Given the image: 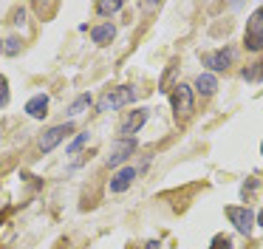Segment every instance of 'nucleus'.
I'll use <instances>...</instances> for the list:
<instances>
[{
  "mask_svg": "<svg viewBox=\"0 0 263 249\" xmlns=\"http://www.w3.org/2000/svg\"><path fill=\"white\" fill-rule=\"evenodd\" d=\"M133 150H136V139H116V145L110 147L105 164H108V167H116V164L127 162V158L133 156Z\"/></svg>",
  "mask_w": 263,
  "mask_h": 249,
  "instance_id": "5",
  "label": "nucleus"
},
{
  "mask_svg": "<svg viewBox=\"0 0 263 249\" xmlns=\"http://www.w3.org/2000/svg\"><path fill=\"white\" fill-rule=\"evenodd\" d=\"M227 218L235 224V229L249 235L252 226H255V212L249 207H227Z\"/></svg>",
  "mask_w": 263,
  "mask_h": 249,
  "instance_id": "4",
  "label": "nucleus"
},
{
  "mask_svg": "<svg viewBox=\"0 0 263 249\" xmlns=\"http://www.w3.org/2000/svg\"><path fill=\"white\" fill-rule=\"evenodd\" d=\"M133 99H136V91L127 88V85H122V88H110L108 94L97 102V111H116V108H122V105H130Z\"/></svg>",
  "mask_w": 263,
  "mask_h": 249,
  "instance_id": "1",
  "label": "nucleus"
},
{
  "mask_svg": "<svg viewBox=\"0 0 263 249\" xmlns=\"http://www.w3.org/2000/svg\"><path fill=\"white\" fill-rule=\"evenodd\" d=\"M210 249H232V241H229L227 235H215L210 243Z\"/></svg>",
  "mask_w": 263,
  "mask_h": 249,
  "instance_id": "16",
  "label": "nucleus"
},
{
  "mask_svg": "<svg viewBox=\"0 0 263 249\" xmlns=\"http://www.w3.org/2000/svg\"><path fill=\"white\" fill-rule=\"evenodd\" d=\"M195 88H198L201 96H210V94H215L218 79L212 77V74H198V79H195Z\"/></svg>",
  "mask_w": 263,
  "mask_h": 249,
  "instance_id": "11",
  "label": "nucleus"
},
{
  "mask_svg": "<svg viewBox=\"0 0 263 249\" xmlns=\"http://www.w3.org/2000/svg\"><path fill=\"white\" fill-rule=\"evenodd\" d=\"M147 122V111H133V113H127V119L119 124V139H133V133H139V128Z\"/></svg>",
  "mask_w": 263,
  "mask_h": 249,
  "instance_id": "7",
  "label": "nucleus"
},
{
  "mask_svg": "<svg viewBox=\"0 0 263 249\" xmlns=\"http://www.w3.org/2000/svg\"><path fill=\"white\" fill-rule=\"evenodd\" d=\"M85 108H91V94H80L74 102H71V108H68V116H80Z\"/></svg>",
  "mask_w": 263,
  "mask_h": 249,
  "instance_id": "13",
  "label": "nucleus"
},
{
  "mask_svg": "<svg viewBox=\"0 0 263 249\" xmlns=\"http://www.w3.org/2000/svg\"><path fill=\"white\" fill-rule=\"evenodd\" d=\"M255 190H257V181L252 179V181H249V187H243V195L249 198V195H252V192H255Z\"/></svg>",
  "mask_w": 263,
  "mask_h": 249,
  "instance_id": "20",
  "label": "nucleus"
},
{
  "mask_svg": "<svg viewBox=\"0 0 263 249\" xmlns=\"http://www.w3.org/2000/svg\"><path fill=\"white\" fill-rule=\"evenodd\" d=\"M147 249H159V243H156V241H150V243H147Z\"/></svg>",
  "mask_w": 263,
  "mask_h": 249,
  "instance_id": "22",
  "label": "nucleus"
},
{
  "mask_svg": "<svg viewBox=\"0 0 263 249\" xmlns=\"http://www.w3.org/2000/svg\"><path fill=\"white\" fill-rule=\"evenodd\" d=\"M68 133H71V124H68V122H65V124H54L51 130H46V133H43V139H40V150H43V153H51L54 147H57Z\"/></svg>",
  "mask_w": 263,
  "mask_h": 249,
  "instance_id": "6",
  "label": "nucleus"
},
{
  "mask_svg": "<svg viewBox=\"0 0 263 249\" xmlns=\"http://www.w3.org/2000/svg\"><path fill=\"white\" fill-rule=\"evenodd\" d=\"M133 179H136V167H122L119 173L110 179V192H125L127 187L133 184Z\"/></svg>",
  "mask_w": 263,
  "mask_h": 249,
  "instance_id": "9",
  "label": "nucleus"
},
{
  "mask_svg": "<svg viewBox=\"0 0 263 249\" xmlns=\"http://www.w3.org/2000/svg\"><path fill=\"white\" fill-rule=\"evenodd\" d=\"M260 77H263V60L243 71V79H249V82H255V79H260Z\"/></svg>",
  "mask_w": 263,
  "mask_h": 249,
  "instance_id": "14",
  "label": "nucleus"
},
{
  "mask_svg": "<svg viewBox=\"0 0 263 249\" xmlns=\"http://www.w3.org/2000/svg\"><path fill=\"white\" fill-rule=\"evenodd\" d=\"M114 37H116V28L110 26V23H102V26L93 28V43L97 45H108Z\"/></svg>",
  "mask_w": 263,
  "mask_h": 249,
  "instance_id": "12",
  "label": "nucleus"
},
{
  "mask_svg": "<svg viewBox=\"0 0 263 249\" xmlns=\"http://www.w3.org/2000/svg\"><path fill=\"white\" fill-rule=\"evenodd\" d=\"M257 224L263 226V207H260V212H257Z\"/></svg>",
  "mask_w": 263,
  "mask_h": 249,
  "instance_id": "21",
  "label": "nucleus"
},
{
  "mask_svg": "<svg viewBox=\"0 0 263 249\" xmlns=\"http://www.w3.org/2000/svg\"><path fill=\"white\" fill-rule=\"evenodd\" d=\"M246 48L249 51H260L263 48V6H257L252 11L249 23H246Z\"/></svg>",
  "mask_w": 263,
  "mask_h": 249,
  "instance_id": "2",
  "label": "nucleus"
},
{
  "mask_svg": "<svg viewBox=\"0 0 263 249\" xmlns=\"http://www.w3.org/2000/svg\"><path fill=\"white\" fill-rule=\"evenodd\" d=\"M3 105H9V82H6V77H0V108Z\"/></svg>",
  "mask_w": 263,
  "mask_h": 249,
  "instance_id": "19",
  "label": "nucleus"
},
{
  "mask_svg": "<svg viewBox=\"0 0 263 249\" xmlns=\"http://www.w3.org/2000/svg\"><path fill=\"white\" fill-rule=\"evenodd\" d=\"M85 141H88V133H80V136H77V139L68 145V153H71V156H74V153H80V147L85 145Z\"/></svg>",
  "mask_w": 263,
  "mask_h": 249,
  "instance_id": "18",
  "label": "nucleus"
},
{
  "mask_svg": "<svg viewBox=\"0 0 263 249\" xmlns=\"http://www.w3.org/2000/svg\"><path fill=\"white\" fill-rule=\"evenodd\" d=\"M122 3L119 0H110V3H97V11L99 14H114V11H119Z\"/></svg>",
  "mask_w": 263,
  "mask_h": 249,
  "instance_id": "15",
  "label": "nucleus"
},
{
  "mask_svg": "<svg viewBox=\"0 0 263 249\" xmlns=\"http://www.w3.org/2000/svg\"><path fill=\"white\" fill-rule=\"evenodd\" d=\"M232 48H221V51H212V54H204V65L212 68V71H227L229 62H232Z\"/></svg>",
  "mask_w": 263,
  "mask_h": 249,
  "instance_id": "8",
  "label": "nucleus"
},
{
  "mask_svg": "<svg viewBox=\"0 0 263 249\" xmlns=\"http://www.w3.org/2000/svg\"><path fill=\"white\" fill-rule=\"evenodd\" d=\"M3 51H6L9 57H14V54L20 51V40H17V37H9V40H6V45H3Z\"/></svg>",
  "mask_w": 263,
  "mask_h": 249,
  "instance_id": "17",
  "label": "nucleus"
},
{
  "mask_svg": "<svg viewBox=\"0 0 263 249\" xmlns=\"http://www.w3.org/2000/svg\"><path fill=\"white\" fill-rule=\"evenodd\" d=\"M26 113H29L31 119H43V116L48 113V96H46V94L31 96V99L26 102Z\"/></svg>",
  "mask_w": 263,
  "mask_h": 249,
  "instance_id": "10",
  "label": "nucleus"
},
{
  "mask_svg": "<svg viewBox=\"0 0 263 249\" xmlns=\"http://www.w3.org/2000/svg\"><path fill=\"white\" fill-rule=\"evenodd\" d=\"M170 99H173V108H176L178 119H187L190 113H193V88H190V85H184V82L173 85Z\"/></svg>",
  "mask_w": 263,
  "mask_h": 249,
  "instance_id": "3",
  "label": "nucleus"
}]
</instances>
